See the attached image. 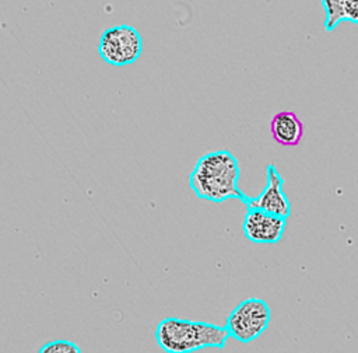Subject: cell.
<instances>
[{
	"label": "cell",
	"instance_id": "obj_10",
	"mask_svg": "<svg viewBox=\"0 0 358 353\" xmlns=\"http://www.w3.org/2000/svg\"><path fill=\"white\" fill-rule=\"evenodd\" d=\"M343 21L358 24V0H344Z\"/></svg>",
	"mask_w": 358,
	"mask_h": 353
},
{
	"label": "cell",
	"instance_id": "obj_4",
	"mask_svg": "<svg viewBox=\"0 0 358 353\" xmlns=\"http://www.w3.org/2000/svg\"><path fill=\"white\" fill-rule=\"evenodd\" d=\"M143 50V38L127 24L113 25L103 31L98 42L99 56L112 66L120 67L136 62Z\"/></svg>",
	"mask_w": 358,
	"mask_h": 353
},
{
	"label": "cell",
	"instance_id": "obj_3",
	"mask_svg": "<svg viewBox=\"0 0 358 353\" xmlns=\"http://www.w3.org/2000/svg\"><path fill=\"white\" fill-rule=\"evenodd\" d=\"M271 310L268 304L257 297L241 301L228 315L225 328L231 338L241 343H249L260 338L268 328Z\"/></svg>",
	"mask_w": 358,
	"mask_h": 353
},
{
	"label": "cell",
	"instance_id": "obj_2",
	"mask_svg": "<svg viewBox=\"0 0 358 353\" xmlns=\"http://www.w3.org/2000/svg\"><path fill=\"white\" fill-rule=\"evenodd\" d=\"M154 338L166 353H193L206 347L222 349L231 335L225 325L168 317L158 322Z\"/></svg>",
	"mask_w": 358,
	"mask_h": 353
},
{
	"label": "cell",
	"instance_id": "obj_9",
	"mask_svg": "<svg viewBox=\"0 0 358 353\" xmlns=\"http://www.w3.org/2000/svg\"><path fill=\"white\" fill-rule=\"evenodd\" d=\"M38 353H83L80 346L71 340L57 339L45 343Z\"/></svg>",
	"mask_w": 358,
	"mask_h": 353
},
{
	"label": "cell",
	"instance_id": "obj_8",
	"mask_svg": "<svg viewBox=\"0 0 358 353\" xmlns=\"http://www.w3.org/2000/svg\"><path fill=\"white\" fill-rule=\"evenodd\" d=\"M343 4L344 0H322L324 8V28L331 32L340 22H343Z\"/></svg>",
	"mask_w": 358,
	"mask_h": 353
},
{
	"label": "cell",
	"instance_id": "obj_1",
	"mask_svg": "<svg viewBox=\"0 0 358 353\" xmlns=\"http://www.w3.org/2000/svg\"><path fill=\"white\" fill-rule=\"evenodd\" d=\"M239 176L236 157L228 150H217L197 160L189 175V185L200 199L220 203L235 198L248 206L250 196L241 191Z\"/></svg>",
	"mask_w": 358,
	"mask_h": 353
},
{
	"label": "cell",
	"instance_id": "obj_6",
	"mask_svg": "<svg viewBox=\"0 0 358 353\" xmlns=\"http://www.w3.org/2000/svg\"><path fill=\"white\" fill-rule=\"evenodd\" d=\"M284 178L274 164L266 167V186L255 198H250L246 207H257L267 213L288 219L291 214V203L284 192Z\"/></svg>",
	"mask_w": 358,
	"mask_h": 353
},
{
	"label": "cell",
	"instance_id": "obj_5",
	"mask_svg": "<svg viewBox=\"0 0 358 353\" xmlns=\"http://www.w3.org/2000/svg\"><path fill=\"white\" fill-rule=\"evenodd\" d=\"M287 219L257 207H248L243 221V235L255 244H275L282 240Z\"/></svg>",
	"mask_w": 358,
	"mask_h": 353
},
{
	"label": "cell",
	"instance_id": "obj_7",
	"mask_svg": "<svg viewBox=\"0 0 358 353\" xmlns=\"http://www.w3.org/2000/svg\"><path fill=\"white\" fill-rule=\"evenodd\" d=\"M270 130L273 139L281 146H296L303 136V125L292 111L277 112L270 122Z\"/></svg>",
	"mask_w": 358,
	"mask_h": 353
}]
</instances>
